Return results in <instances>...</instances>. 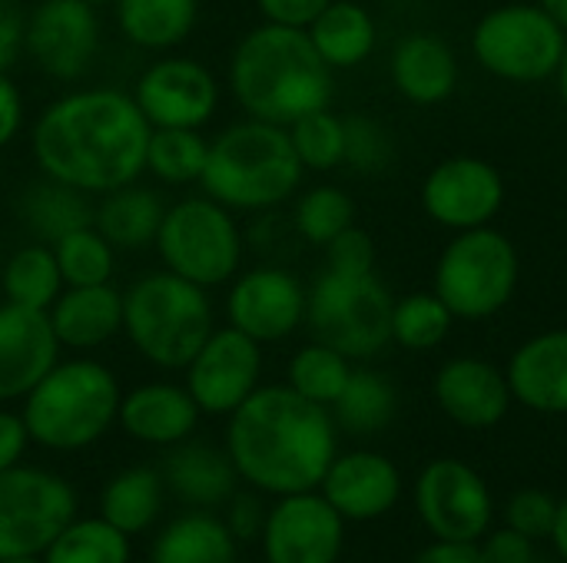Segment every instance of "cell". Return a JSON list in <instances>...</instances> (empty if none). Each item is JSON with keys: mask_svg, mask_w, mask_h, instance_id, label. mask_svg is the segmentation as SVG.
Segmentation results:
<instances>
[{"mask_svg": "<svg viewBox=\"0 0 567 563\" xmlns=\"http://www.w3.org/2000/svg\"><path fill=\"white\" fill-rule=\"evenodd\" d=\"M153 126L130 90L76 86L50 100L30 129V153L40 176L103 196L146 173Z\"/></svg>", "mask_w": 567, "mask_h": 563, "instance_id": "1", "label": "cell"}, {"mask_svg": "<svg viewBox=\"0 0 567 563\" xmlns=\"http://www.w3.org/2000/svg\"><path fill=\"white\" fill-rule=\"evenodd\" d=\"M239 481L262 494L319 491L336 451V418L289 385H259L226 425Z\"/></svg>", "mask_w": 567, "mask_h": 563, "instance_id": "2", "label": "cell"}, {"mask_svg": "<svg viewBox=\"0 0 567 563\" xmlns=\"http://www.w3.org/2000/svg\"><path fill=\"white\" fill-rule=\"evenodd\" d=\"M332 73L306 30L262 20L233 46L226 83L246 116L289 126L332 103Z\"/></svg>", "mask_w": 567, "mask_h": 563, "instance_id": "3", "label": "cell"}, {"mask_svg": "<svg viewBox=\"0 0 567 563\" xmlns=\"http://www.w3.org/2000/svg\"><path fill=\"white\" fill-rule=\"evenodd\" d=\"M302 163L289 129L266 119H239L209 139L199 189L239 212H269L289 202L302 186Z\"/></svg>", "mask_w": 567, "mask_h": 563, "instance_id": "4", "label": "cell"}, {"mask_svg": "<svg viewBox=\"0 0 567 563\" xmlns=\"http://www.w3.org/2000/svg\"><path fill=\"white\" fill-rule=\"evenodd\" d=\"M120 382L96 358L56 362L23 398V425L33 445L47 451H83L96 445L120 411Z\"/></svg>", "mask_w": 567, "mask_h": 563, "instance_id": "5", "label": "cell"}, {"mask_svg": "<svg viewBox=\"0 0 567 563\" xmlns=\"http://www.w3.org/2000/svg\"><path fill=\"white\" fill-rule=\"evenodd\" d=\"M216 329L209 289L169 269L146 272L123 289V335L156 368L183 372Z\"/></svg>", "mask_w": 567, "mask_h": 563, "instance_id": "6", "label": "cell"}, {"mask_svg": "<svg viewBox=\"0 0 567 563\" xmlns=\"http://www.w3.org/2000/svg\"><path fill=\"white\" fill-rule=\"evenodd\" d=\"M153 246L163 259V269L209 292L233 282L246 252L236 212L206 192L166 206Z\"/></svg>", "mask_w": 567, "mask_h": 563, "instance_id": "7", "label": "cell"}, {"mask_svg": "<svg viewBox=\"0 0 567 563\" xmlns=\"http://www.w3.org/2000/svg\"><path fill=\"white\" fill-rule=\"evenodd\" d=\"M522 259L515 242L495 226L455 232L435 262V295L455 322H482L498 315L518 292Z\"/></svg>", "mask_w": 567, "mask_h": 563, "instance_id": "8", "label": "cell"}, {"mask_svg": "<svg viewBox=\"0 0 567 563\" xmlns=\"http://www.w3.org/2000/svg\"><path fill=\"white\" fill-rule=\"evenodd\" d=\"M392 305L395 299L375 272L342 275L326 269L309 285L306 325L316 342L362 362L392 342Z\"/></svg>", "mask_w": 567, "mask_h": 563, "instance_id": "9", "label": "cell"}, {"mask_svg": "<svg viewBox=\"0 0 567 563\" xmlns=\"http://www.w3.org/2000/svg\"><path fill=\"white\" fill-rule=\"evenodd\" d=\"M567 33L538 3H502L472 30L475 63L505 83H542L558 73Z\"/></svg>", "mask_w": 567, "mask_h": 563, "instance_id": "10", "label": "cell"}, {"mask_svg": "<svg viewBox=\"0 0 567 563\" xmlns=\"http://www.w3.org/2000/svg\"><path fill=\"white\" fill-rule=\"evenodd\" d=\"M73 518L76 494L60 475L23 465L0 471V561L40 557Z\"/></svg>", "mask_w": 567, "mask_h": 563, "instance_id": "11", "label": "cell"}, {"mask_svg": "<svg viewBox=\"0 0 567 563\" xmlns=\"http://www.w3.org/2000/svg\"><path fill=\"white\" fill-rule=\"evenodd\" d=\"M133 100L153 129H203L219 113V80L216 73L183 53H159L133 83Z\"/></svg>", "mask_w": 567, "mask_h": 563, "instance_id": "12", "label": "cell"}, {"mask_svg": "<svg viewBox=\"0 0 567 563\" xmlns=\"http://www.w3.org/2000/svg\"><path fill=\"white\" fill-rule=\"evenodd\" d=\"M100 43V10L83 0H40L27 13L23 53L43 76L56 83L86 76L96 63Z\"/></svg>", "mask_w": 567, "mask_h": 563, "instance_id": "13", "label": "cell"}, {"mask_svg": "<svg viewBox=\"0 0 567 563\" xmlns=\"http://www.w3.org/2000/svg\"><path fill=\"white\" fill-rule=\"evenodd\" d=\"M415 508L429 534L452 544H475L485 538L495 511L485 478L458 458H439L419 475Z\"/></svg>", "mask_w": 567, "mask_h": 563, "instance_id": "14", "label": "cell"}, {"mask_svg": "<svg viewBox=\"0 0 567 563\" xmlns=\"http://www.w3.org/2000/svg\"><path fill=\"white\" fill-rule=\"evenodd\" d=\"M306 302L309 289L299 275L282 265H252L233 275L223 312L226 325L239 329L259 345H272L306 325Z\"/></svg>", "mask_w": 567, "mask_h": 563, "instance_id": "15", "label": "cell"}, {"mask_svg": "<svg viewBox=\"0 0 567 563\" xmlns=\"http://www.w3.org/2000/svg\"><path fill=\"white\" fill-rule=\"evenodd\" d=\"M186 392L203 415H233L262 378V345L233 325H216L213 335L189 358Z\"/></svg>", "mask_w": 567, "mask_h": 563, "instance_id": "16", "label": "cell"}, {"mask_svg": "<svg viewBox=\"0 0 567 563\" xmlns=\"http://www.w3.org/2000/svg\"><path fill=\"white\" fill-rule=\"evenodd\" d=\"M505 206V179L482 156H449L422 183V209L432 222L465 232L492 226Z\"/></svg>", "mask_w": 567, "mask_h": 563, "instance_id": "17", "label": "cell"}, {"mask_svg": "<svg viewBox=\"0 0 567 563\" xmlns=\"http://www.w3.org/2000/svg\"><path fill=\"white\" fill-rule=\"evenodd\" d=\"M266 563H336L346 544V518L316 491L286 494L262 524Z\"/></svg>", "mask_w": 567, "mask_h": 563, "instance_id": "18", "label": "cell"}, {"mask_svg": "<svg viewBox=\"0 0 567 563\" xmlns=\"http://www.w3.org/2000/svg\"><path fill=\"white\" fill-rule=\"evenodd\" d=\"M432 392L445 418L468 431H485L502 425L515 402L508 388V375L498 365L475 355L449 358L439 368Z\"/></svg>", "mask_w": 567, "mask_h": 563, "instance_id": "19", "label": "cell"}, {"mask_svg": "<svg viewBox=\"0 0 567 563\" xmlns=\"http://www.w3.org/2000/svg\"><path fill=\"white\" fill-rule=\"evenodd\" d=\"M50 315L13 302L0 305V402H23L30 388L60 362Z\"/></svg>", "mask_w": 567, "mask_h": 563, "instance_id": "20", "label": "cell"}, {"mask_svg": "<svg viewBox=\"0 0 567 563\" xmlns=\"http://www.w3.org/2000/svg\"><path fill=\"white\" fill-rule=\"evenodd\" d=\"M319 491L346 521H375L399 504L402 475L379 451H349L332 458Z\"/></svg>", "mask_w": 567, "mask_h": 563, "instance_id": "21", "label": "cell"}, {"mask_svg": "<svg viewBox=\"0 0 567 563\" xmlns=\"http://www.w3.org/2000/svg\"><path fill=\"white\" fill-rule=\"evenodd\" d=\"M199 415L203 411L186 392V385L146 382L120 398L116 425L140 445L173 448L193 438Z\"/></svg>", "mask_w": 567, "mask_h": 563, "instance_id": "22", "label": "cell"}, {"mask_svg": "<svg viewBox=\"0 0 567 563\" xmlns=\"http://www.w3.org/2000/svg\"><path fill=\"white\" fill-rule=\"evenodd\" d=\"M512 398L538 415H567V329L532 335L508 358Z\"/></svg>", "mask_w": 567, "mask_h": 563, "instance_id": "23", "label": "cell"}, {"mask_svg": "<svg viewBox=\"0 0 567 563\" xmlns=\"http://www.w3.org/2000/svg\"><path fill=\"white\" fill-rule=\"evenodd\" d=\"M60 348L96 352L123 332V289L103 285H63L56 302L47 309Z\"/></svg>", "mask_w": 567, "mask_h": 563, "instance_id": "24", "label": "cell"}, {"mask_svg": "<svg viewBox=\"0 0 567 563\" xmlns=\"http://www.w3.org/2000/svg\"><path fill=\"white\" fill-rule=\"evenodd\" d=\"M389 76L392 86L415 106H435L445 103L458 90V53L452 43L439 33H409L392 46L389 56Z\"/></svg>", "mask_w": 567, "mask_h": 563, "instance_id": "25", "label": "cell"}, {"mask_svg": "<svg viewBox=\"0 0 567 563\" xmlns=\"http://www.w3.org/2000/svg\"><path fill=\"white\" fill-rule=\"evenodd\" d=\"M236 468L226 448H209L199 441L173 445L163 461V484L193 508H216L236 494Z\"/></svg>", "mask_w": 567, "mask_h": 563, "instance_id": "26", "label": "cell"}, {"mask_svg": "<svg viewBox=\"0 0 567 563\" xmlns=\"http://www.w3.org/2000/svg\"><path fill=\"white\" fill-rule=\"evenodd\" d=\"M163 212V196L136 179L100 196V202L93 206V226L106 236V242L116 252H140L156 242Z\"/></svg>", "mask_w": 567, "mask_h": 563, "instance_id": "27", "label": "cell"}, {"mask_svg": "<svg viewBox=\"0 0 567 563\" xmlns=\"http://www.w3.org/2000/svg\"><path fill=\"white\" fill-rule=\"evenodd\" d=\"M199 20V0H113L120 37L146 53L176 50Z\"/></svg>", "mask_w": 567, "mask_h": 563, "instance_id": "28", "label": "cell"}, {"mask_svg": "<svg viewBox=\"0 0 567 563\" xmlns=\"http://www.w3.org/2000/svg\"><path fill=\"white\" fill-rule=\"evenodd\" d=\"M316 53L329 63V70H352L365 63L379 43L375 17L355 0H332L309 27H306Z\"/></svg>", "mask_w": 567, "mask_h": 563, "instance_id": "29", "label": "cell"}, {"mask_svg": "<svg viewBox=\"0 0 567 563\" xmlns=\"http://www.w3.org/2000/svg\"><path fill=\"white\" fill-rule=\"evenodd\" d=\"M150 563H239V541L226 521L193 511L159 531Z\"/></svg>", "mask_w": 567, "mask_h": 563, "instance_id": "30", "label": "cell"}, {"mask_svg": "<svg viewBox=\"0 0 567 563\" xmlns=\"http://www.w3.org/2000/svg\"><path fill=\"white\" fill-rule=\"evenodd\" d=\"M90 199L93 196H86V192H80L73 186H63L56 179L40 176L37 183H30L23 189L20 202H17V212H20V222L27 226V232L37 242L53 246L66 232L93 222V202Z\"/></svg>", "mask_w": 567, "mask_h": 563, "instance_id": "31", "label": "cell"}, {"mask_svg": "<svg viewBox=\"0 0 567 563\" xmlns=\"http://www.w3.org/2000/svg\"><path fill=\"white\" fill-rule=\"evenodd\" d=\"M163 508V478L153 468H126L100 491V518L126 538L153 528Z\"/></svg>", "mask_w": 567, "mask_h": 563, "instance_id": "32", "label": "cell"}, {"mask_svg": "<svg viewBox=\"0 0 567 563\" xmlns=\"http://www.w3.org/2000/svg\"><path fill=\"white\" fill-rule=\"evenodd\" d=\"M0 289H3V302L47 312L63 292V275L53 246L47 242L20 246L0 269Z\"/></svg>", "mask_w": 567, "mask_h": 563, "instance_id": "33", "label": "cell"}, {"mask_svg": "<svg viewBox=\"0 0 567 563\" xmlns=\"http://www.w3.org/2000/svg\"><path fill=\"white\" fill-rule=\"evenodd\" d=\"M395 408H399V398L385 375H379L372 368H352L342 395L336 398V405L329 411L339 428H346L352 435H375L392 425Z\"/></svg>", "mask_w": 567, "mask_h": 563, "instance_id": "34", "label": "cell"}, {"mask_svg": "<svg viewBox=\"0 0 567 563\" xmlns=\"http://www.w3.org/2000/svg\"><path fill=\"white\" fill-rule=\"evenodd\" d=\"M209 156L203 129L159 126L146 143V173L163 186H199Z\"/></svg>", "mask_w": 567, "mask_h": 563, "instance_id": "35", "label": "cell"}, {"mask_svg": "<svg viewBox=\"0 0 567 563\" xmlns=\"http://www.w3.org/2000/svg\"><path fill=\"white\" fill-rule=\"evenodd\" d=\"M43 563H130V538L103 518H73L43 551Z\"/></svg>", "mask_w": 567, "mask_h": 563, "instance_id": "36", "label": "cell"}, {"mask_svg": "<svg viewBox=\"0 0 567 563\" xmlns=\"http://www.w3.org/2000/svg\"><path fill=\"white\" fill-rule=\"evenodd\" d=\"M349 375H352V358H346L332 345L309 342L289 358L286 385L292 392H299L302 398H309L322 408H332L336 398L342 395Z\"/></svg>", "mask_w": 567, "mask_h": 563, "instance_id": "37", "label": "cell"}, {"mask_svg": "<svg viewBox=\"0 0 567 563\" xmlns=\"http://www.w3.org/2000/svg\"><path fill=\"white\" fill-rule=\"evenodd\" d=\"M349 226H355V202L339 186H312L292 206V229L309 246L326 249Z\"/></svg>", "mask_w": 567, "mask_h": 563, "instance_id": "38", "label": "cell"}, {"mask_svg": "<svg viewBox=\"0 0 567 563\" xmlns=\"http://www.w3.org/2000/svg\"><path fill=\"white\" fill-rule=\"evenodd\" d=\"M455 325V315L435 292H412L392 305V342L409 352L439 348Z\"/></svg>", "mask_w": 567, "mask_h": 563, "instance_id": "39", "label": "cell"}, {"mask_svg": "<svg viewBox=\"0 0 567 563\" xmlns=\"http://www.w3.org/2000/svg\"><path fill=\"white\" fill-rule=\"evenodd\" d=\"M53 256H56L63 285H103L116 272V249L106 242V236L93 222L56 239Z\"/></svg>", "mask_w": 567, "mask_h": 563, "instance_id": "40", "label": "cell"}, {"mask_svg": "<svg viewBox=\"0 0 567 563\" xmlns=\"http://www.w3.org/2000/svg\"><path fill=\"white\" fill-rule=\"evenodd\" d=\"M286 129L306 173H332L346 166V123L329 106L299 116Z\"/></svg>", "mask_w": 567, "mask_h": 563, "instance_id": "41", "label": "cell"}, {"mask_svg": "<svg viewBox=\"0 0 567 563\" xmlns=\"http://www.w3.org/2000/svg\"><path fill=\"white\" fill-rule=\"evenodd\" d=\"M346 123V166H352L355 173H382L392 156H395V143H392V133L372 119V116H342Z\"/></svg>", "mask_w": 567, "mask_h": 563, "instance_id": "42", "label": "cell"}, {"mask_svg": "<svg viewBox=\"0 0 567 563\" xmlns=\"http://www.w3.org/2000/svg\"><path fill=\"white\" fill-rule=\"evenodd\" d=\"M555 514H558V501H555L548 491L525 488V491L512 494L508 511H505V521H508V528H515L518 534H525V538H532V541H542V538H551Z\"/></svg>", "mask_w": 567, "mask_h": 563, "instance_id": "43", "label": "cell"}, {"mask_svg": "<svg viewBox=\"0 0 567 563\" xmlns=\"http://www.w3.org/2000/svg\"><path fill=\"white\" fill-rule=\"evenodd\" d=\"M326 269L342 275H365L375 272V242L365 229L349 226L326 246Z\"/></svg>", "mask_w": 567, "mask_h": 563, "instance_id": "44", "label": "cell"}, {"mask_svg": "<svg viewBox=\"0 0 567 563\" xmlns=\"http://www.w3.org/2000/svg\"><path fill=\"white\" fill-rule=\"evenodd\" d=\"M329 3L332 0H256V10L262 13L266 23L306 30Z\"/></svg>", "mask_w": 567, "mask_h": 563, "instance_id": "45", "label": "cell"}, {"mask_svg": "<svg viewBox=\"0 0 567 563\" xmlns=\"http://www.w3.org/2000/svg\"><path fill=\"white\" fill-rule=\"evenodd\" d=\"M27 13L17 0H0V73H7L23 56Z\"/></svg>", "mask_w": 567, "mask_h": 563, "instance_id": "46", "label": "cell"}, {"mask_svg": "<svg viewBox=\"0 0 567 563\" xmlns=\"http://www.w3.org/2000/svg\"><path fill=\"white\" fill-rule=\"evenodd\" d=\"M485 563H532L535 561V541L518 534L515 528H502L488 534V541L478 548Z\"/></svg>", "mask_w": 567, "mask_h": 563, "instance_id": "47", "label": "cell"}, {"mask_svg": "<svg viewBox=\"0 0 567 563\" xmlns=\"http://www.w3.org/2000/svg\"><path fill=\"white\" fill-rule=\"evenodd\" d=\"M23 119H27L23 93L10 80V73H0V149H7L20 136Z\"/></svg>", "mask_w": 567, "mask_h": 563, "instance_id": "48", "label": "cell"}, {"mask_svg": "<svg viewBox=\"0 0 567 563\" xmlns=\"http://www.w3.org/2000/svg\"><path fill=\"white\" fill-rule=\"evenodd\" d=\"M229 531L236 534V541H249L256 534H262L266 524V511L259 504L256 494H233L229 498Z\"/></svg>", "mask_w": 567, "mask_h": 563, "instance_id": "49", "label": "cell"}, {"mask_svg": "<svg viewBox=\"0 0 567 563\" xmlns=\"http://www.w3.org/2000/svg\"><path fill=\"white\" fill-rule=\"evenodd\" d=\"M27 445H30V435H27L23 418L17 411L0 408V471L20 465V458L27 455Z\"/></svg>", "mask_w": 567, "mask_h": 563, "instance_id": "50", "label": "cell"}, {"mask_svg": "<svg viewBox=\"0 0 567 563\" xmlns=\"http://www.w3.org/2000/svg\"><path fill=\"white\" fill-rule=\"evenodd\" d=\"M415 563H485L482 551L475 544H452V541H435L425 548Z\"/></svg>", "mask_w": 567, "mask_h": 563, "instance_id": "51", "label": "cell"}, {"mask_svg": "<svg viewBox=\"0 0 567 563\" xmlns=\"http://www.w3.org/2000/svg\"><path fill=\"white\" fill-rule=\"evenodd\" d=\"M551 541H555V551L561 554V561L567 563V498L565 501H558V514H555Z\"/></svg>", "mask_w": 567, "mask_h": 563, "instance_id": "52", "label": "cell"}, {"mask_svg": "<svg viewBox=\"0 0 567 563\" xmlns=\"http://www.w3.org/2000/svg\"><path fill=\"white\" fill-rule=\"evenodd\" d=\"M535 3L567 33V0H535Z\"/></svg>", "mask_w": 567, "mask_h": 563, "instance_id": "53", "label": "cell"}, {"mask_svg": "<svg viewBox=\"0 0 567 563\" xmlns=\"http://www.w3.org/2000/svg\"><path fill=\"white\" fill-rule=\"evenodd\" d=\"M555 80H558V93H561V103H565V110H567V46H565V56H561V63H558V73H555Z\"/></svg>", "mask_w": 567, "mask_h": 563, "instance_id": "54", "label": "cell"}, {"mask_svg": "<svg viewBox=\"0 0 567 563\" xmlns=\"http://www.w3.org/2000/svg\"><path fill=\"white\" fill-rule=\"evenodd\" d=\"M0 563H43V561H37V557H3Z\"/></svg>", "mask_w": 567, "mask_h": 563, "instance_id": "55", "label": "cell"}, {"mask_svg": "<svg viewBox=\"0 0 567 563\" xmlns=\"http://www.w3.org/2000/svg\"><path fill=\"white\" fill-rule=\"evenodd\" d=\"M83 3H90V7H96V10H100V7H106V3L113 7V0H83Z\"/></svg>", "mask_w": 567, "mask_h": 563, "instance_id": "56", "label": "cell"}, {"mask_svg": "<svg viewBox=\"0 0 567 563\" xmlns=\"http://www.w3.org/2000/svg\"><path fill=\"white\" fill-rule=\"evenodd\" d=\"M532 563H551V561H538V557H535V561H532Z\"/></svg>", "mask_w": 567, "mask_h": 563, "instance_id": "57", "label": "cell"}]
</instances>
